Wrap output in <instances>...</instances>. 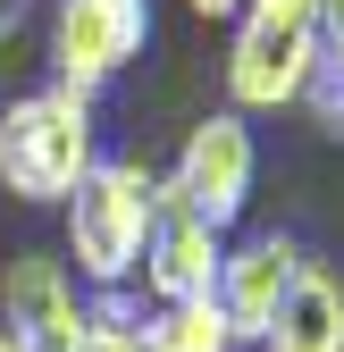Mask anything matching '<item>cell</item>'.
<instances>
[{
  "instance_id": "cell-1",
  "label": "cell",
  "mask_w": 344,
  "mask_h": 352,
  "mask_svg": "<svg viewBox=\"0 0 344 352\" xmlns=\"http://www.w3.org/2000/svg\"><path fill=\"white\" fill-rule=\"evenodd\" d=\"M93 168V101L51 84V93H25L0 118V185L17 201H67Z\"/></svg>"
},
{
  "instance_id": "cell-2",
  "label": "cell",
  "mask_w": 344,
  "mask_h": 352,
  "mask_svg": "<svg viewBox=\"0 0 344 352\" xmlns=\"http://www.w3.org/2000/svg\"><path fill=\"white\" fill-rule=\"evenodd\" d=\"M151 168L143 160H93L84 185L67 193V252L93 285H126L151 235Z\"/></svg>"
},
{
  "instance_id": "cell-3",
  "label": "cell",
  "mask_w": 344,
  "mask_h": 352,
  "mask_svg": "<svg viewBox=\"0 0 344 352\" xmlns=\"http://www.w3.org/2000/svg\"><path fill=\"white\" fill-rule=\"evenodd\" d=\"M252 176H261L252 126L235 109H219V118H202L193 135H185V160L177 168L151 176V210H185V218H202L210 235H227L235 218H244V201H252Z\"/></svg>"
},
{
  "instance_id": "cell-4",
  "label": "cell",
  "mask_w": 344,
  "mask_h": 352,
  "mask_svg": "<svg viewBox=\"0 0 344 352\" xmlns=\"http://www.w3.org/2000/svg\"><path fill=\"white\" fill-rule=\"evenodd\" d=\"M311 67H319L311 0H244V25H235V51H227L235 118L244 109H294Z\"/></svg>"
},
{
  "instance_id": "cell-5",
  "label": "cell",
  "mask_w": 344,
  "mask_h": 352,
  "mask_svg": "<svg viewBox=\"0 0 344 352\" xmlns=\"http://www.w3.org/2000/svg\"><path fill=\"white\" fill-rule=\"evenodd\" d=\"M143 34H151V9H143V0H59V17H51L59 84L93 101V84H109L126 59H135Z\"/></svg>"
},
{
  "instance_id": "cell-6",
  "label": "cell",
  "mask_w": 344,
  "mask_h": 352,
  "mask_svg": "<svg viewBox=\"0 0 344 352\" xmlns=\"http://www.w3.org/2000/svg\"><path fill=\"white\" fill-rule=\"evenodd\" d=\"M294 269H303V252H294L286 235H252V243L219 252V285H210V302H219V319H227L235 344H261V336H269Z\"/></svg>"
},
{
  "instance_id": "cell-7",
  "label": "cell",
  "mask_w": 344,
  "mask_h": 352,
  "mask_svg": "<svg viewBox=\"0 0 344 352\" xmlns=\"http://www.w3.org/2000/svg\"><path fill=\"white\" fill-rule=\"evenodd\" d=\"M135 269H143V285H151L160 311H177V302H210V285H219V235H210L202 218H185V210H160Z\"/></svg>"
},
{
  "instance_id": "cell-8",
  "label": "cell",
  "mask_w": 344,
  "mask_h": 352,
  "mask_svg": "<svg viewBox=\"0 0 344 352\" xmlns=\"http://www.w3.org/2000/svg\"><path fill=\"white\" fill-rule=\"evenodd\" d=\"M261 344L269 352H344V277L319 269V260H303Z\"/></svg>"
},
{
  "instance_id": "cell-9",
  "label": "cell",
  "mask_w": 344,
  "mask_h": 352,
  "mask_svg": "<svg viewBox=\"0 0 344 352\" xmlns=\"http://www.w3.org/2000/svg\"><path fill=\"white\" fill-rule=\"evenodd\" d=\"M0 302H9V336H25V327H42V319L76 311V285H67V269H59L51 252H17L9 277H0Z\"/></svg>"
},
{
  "instance_id": "cell-10",
  "label": "cell",
  "mask_w": 344,
  "mask_h": 352,
  "mask_svg": "<svg viewBox=\"0 0 344 352\" xmlns=\"http://www.w3.org/2000/svg\"><path fill=\"white\" fill-rule=\"evenodd\" d=\"M135 352H235V336L219 319V302H177L135 336Z\"/></svg>"
},
{
  "instance_id": "cell-11",
  "label": "cell",
  "mask_w": 344,
  "mask_h": 352,
  "mask_svg": "<svg viewBox=\"0 0 344 352\" xmlns=\"http://www.w3.org/2000/svg\"><path fill=\"white\" fill-rule=\"evenodd\" d=\"M76 311H84L93 336H135V327H143V311H135V294H126V285H93V302H76Z\"/></svg>"
},
{
  "instance_id": "cell-12",
  "label": "cell",
  "mask_w": 344,
  "mask_h": 352,
  "mask_svg": "<svg viewBox=\"0 0 344 352\" xmlns=\"http://www.w3.org/2000/svg\"><path fill=\"white\" fill-rule=\"evenodd\" d=\"M303 109L319 118V135H344V67L319 59V67L303 76Z\"/></svg>"
},
{
  "instance_id": "cell-13",
  "label": "cell",
  "mask_w": 344,
  "mask_h": 352,
  "mask_svg": "<svg viewBox=\"0 0 344 352\" xmlns=\"http://www.w3.org/2000/svg\"><path fill=\"white\" fill-rule=\"evenodd\" d=\"M311 34H319V59L344 67V0H311Z\"/></svg>"
},
{
  "instance_id": "cell-14",
  "label": "cell",
  "mask_w": 344,
  "mask_h": 352,
  "mask_svg": "<svg viewBox=\"0 0 344 352\" xmlns=\"http://www.w3.org/2000/svg\"><path fill=\"white\" fill-rule=\"evenodd\" d=\"M84 352H135V336H93L84 327Z\"/></svg>"
},
{
  "instance_id": "cell-15",
  "label": "cell",
  "mask_w": 344,
  "mask_h": 352,
  "mask_svg": "<svg viewBox=\"0 0 344 352\" xmlns=\"http://www.w3.org/2000/svg\"><path fill=\"white\" fill-rule=\"evenodd\" d=\"M193 9H202V17H235L244 0H193Z\"/></svg>"
},
{
  "instance_id": "cell-16",
  "label": "cell",
  "mask_w": 344,
  "mask_h": 352,
  "mask_svg": "<svg viewBox=\"0 0 344 352\" xmlns=\"http://www.w3.org/2000/svg\"><path fill=\"white\" fill-rule=\"evenodd\" d=\"M9 17H17V0H0V25H9Z\"/></svg>"
},
{
  "instance_id": "cell-17",
  "label": "cell",
  "mask_w": 344,
  "mask_h": 352,
  "mask_svg": "<svg viewBox=\"0 0 344 352\" xmlns=\"http://www.w3.org/2000/svg\"><path fill=\"white\" fill-rule=\"evenodd\" d=\"M0 352H17V336H0Z\"/></svg>"
}]
</instances>
